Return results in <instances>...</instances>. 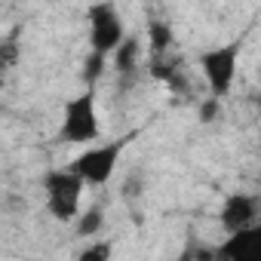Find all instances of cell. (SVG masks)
<instances>
[{
    "instance_id": "52a82bcc",
    "label": "cell",
    "mask_w": 261,
    "mask_h": 261,
    "mask_svg": "<svg viewBox=\"0 0 261 261\" xmlns=\"http://www.w3.org/2000/svg\"><path fill=\"white\" fill-rule=\"evenodd\" d=\"M261 237V227L258 224H249V227H240L233 233H227V240L212 249V258H221V261H246L255 255V243Z\"/></svg>"
},
{
    "instance_id": "3957f363",
    "label": "cell",
    "mask_w": 261,
    "mask_h": 261,
    "mask_svg": "<svg viewBox=\"0 0 261 261\" xmlns=\"http://www.w3.org/2000/svg\"><path fill=\"white\" fill-rule=\"evenodd\" d=\"M83 178L74 169H53L43 178L46 191V209L56 221H74L80 212V197H83Z\"/></svg>"
},
{
    "instance_id": "5bb4252c",
    "label": "cell",
    "mask_w": 261,
    "mask_h": 261,
    "mask_svg": "<svg viewBox=\"0 0 261 261\" xmlns=\"http://www.w3.org/2000/svg\"><path fill=\"white\" fill-rule=\"evenodd\" d=\"M80 258H83V261H95V258L105 261V258H111V246H108V243H101V246H89V249L80 252Z\"/></svg>"
},
{
    "instance_id": "8fae6325",
    "label": "cell",
    "mask_w": 261,
    "mask_h": 261,
    "mask_svg": "<svg viewBox=\"0 0 261 261\" xmlns=\"http://www.w3.org/2000/svg\"><path fill=\"white\" fill-rule=\"evenodd\" d=\"M105 71H108V56H105V53L89 49V56L83 59V71H80L83 83H86V86H95V83L101 80V74H105Z\"/></svg>"
},
{
    "instance_id": "4fadbf2b",
    "label": "cell",
    "mask_w": 261,
    "mask_h": 261,
    "mask_svg": "<svg viewBox=\"0 0 261 261\" xmlns=\"http://www.w3.org/2000/svg\"><path fill=\"white\" fill-rule=\"evenodd\" d=\"M218 114H221V98L218 95H209L200 105V123H212V120H218Z\"/></svg>"
},
{
    "instance_id": "7a4b0ae2",
    "label": "cell",
    "mask_w": 261,
    "mask_h": 261,
    "mask_svg": "<svg viewBox=\"0 0 261 261\" xmlns=\"http://www.w3.org/2000/svg\"><path fill=\"white\" fill-rule=\"evenodd\" d=\"M129 145V136L123 139H114V142H105V145H92L86 151H80L71 163V169L83 178V185H108L117 163H120V154L126 151Z\"/></svg>"
},
{
    "instance_id": "6da1fadb",
    "label": "cell",
    "mask_w": 261,
    "mask_h": 261,
    "mask_svg": "<svg viewBox=\"0 0 261 261\" xmlns=\"http://www.w3.org/2000/svg\"><path fill=\"white\" fill-rule=\"evenodd\" d=\"M101 136V123L95 111V86H86L65 105V117L59 126V139L68 145H89Z\"/></svg>"
},
{
    "instance_id": "30bf717a",
    "label": "cell",
    "mask_w": 261,
    "mask_h": 261,
    "mask_svg": "<svg viewBox=\"0 0 261 261\" xmlns=\"http://www.w3.org/2000/svg\"><path fill=\"white\" fill-rule=\"evenodd\" d=\"M175 34H172V25L163 22V19H151L148 22V43H151V53H169Z\"/></svg>"
},
{
    "instance_id": "8992f818",
    "label": "cell",
    "mask_w": 261,
    "mask_h": 261,
    "mask_svg": "<svg viewBox=\"0 0 261 261\" xmlns=\"http://www.w3.org/2000/svg\"><path fill=\"white\" fill-rule=\"evenodd\" d=\"M218 221L224 227V233H233L240 227H249V224H258V197L255 194H230L218 212Z\"/></svg>"
},
{
    "instance_id": "7c38bea8",
    "label": "cell",
    "mask_w": 261,
    "mask_h": 261,
    "mask_svg": "<svg viewBox=\"0 0 261 261\" xmlns=\"http://www.w3.org/2000/svg\"><path fill=\"white\" fill-rule=\"evenodd\" d=\"M178 71H181V59H166V53H154V62H151V77L154 80L169 83Z\"/></svg>"
},
{
    "instance_id": "ba28073f",
    "label": "cell",
    "mask_w": 261,
    "mask_h": 261,
    "mask_svg": "<svg viewBox=\"0 0 261 261\" xmlns=\"http://www.w3.org/2000/svg\"><path fill=\"white\" fill-rule=\"evenodd\" d=\"M108 59H114V71H117L123 80H133V77L139 74V62H142V43H139V37L126 34V37L114 46V53H111Z\"/></svg>"
},
{
    "instance_id": "277c9868",
    "label": "cell",
    "mask_w": 261,
    "mask_h": 261,
    "mask_svg": "<svg viewBox=\"0 0 261 261\" xmlns=\"http://www.w3.org/2000/svg\"><path fill=\"white\" fill-rule=\"evenodd\" d=\"M237 68H240V43L237 40L221 43V46H212V49H206L200 56V71H203L212 95H218V98H224L233 89Z\"/></svg>"
},
{
    "instance_id": "9a60e30c",
    "label": "cell",
    "mask_w": 261,
    "mask_h": 261,
    "mask_svg": "<svg viewBox=\"0 0 261 261\" xmlns=\"http://www.w3.org/2000/svg\"><path fill=\"white\" fill-rule=\"evenodd\" d=\"M0 95H4V77H0Z\"/></svg>"
},
{
    "instance_id": "5b68a950",
    "label": "cell",
    "mask_w": 261,
    "mask_h": 261,
    "mask_svg": "<svg viewBox=\"0 0 261 261\" xmlns=\"http://www.w3.org/2000/svg\"><path fill=\"white\" fill-rule=\"evenodd\" d=\"M86 22H89V49H95V53L111 56L114 46L126 37V25H123L117 7L108 4V0H98V4H92L86 10Z\"/></svg>"
},
{
    "instance_id": "9c48e42d",
    "label": "cell",
    "mask_w": 261,
    "mask_h": 261,
    "mask_svg": "<svg viewBox=\"0 0 261 261\" xmlns=\"http://www.w3.org/2000/svg\"><path fill=\"white\" fill-rule=\"evenodd\" d=\"M101 227H105V209L101 206H89V209H80L74 215V233L83 240H92Z\"/></svg>"
}]
</instances>
